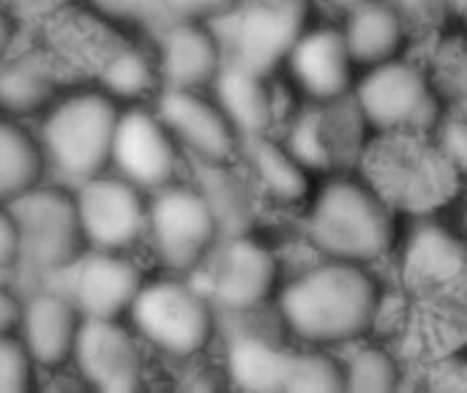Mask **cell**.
I'll return each mask as SVG.
<instances>
[{"label":"cell","mask_w":467,"mask_h":393,"mask_svg":"<svg viewBox=\"0 0 467 393\" xmlns=\"http://www.w3.org/2000/svg\"><path fill=\"white\" fill-rule=\"evenodd\" d=\"M120 104L93 82H77L33 123L47 181L68 189L109 170Z\"/></svg>","instance_id":"1"},{"label":"cell","mask_w":467,"mask_h":393,"mask_svg":"<svg viewBox=\"0 0 467 393\" xmlns=\"http://www.w3.org/2000/svg\"><path fill=\"white\" fill-rule=\"evenodd\" d=\"M287 328L309 345H339L361 336L378 315V287L358 263L334 260L298 276L282 293Z\"/></svg>","instance_id":"2"},{"label":"cell","mask_w":467,"mask_h":393,"mask_svg":"<svg viewBox=\"0 0 467 393\" xmlns=\"http://www.w3.org/2000/svg\"><path fill=\"white\" fill-rule=\"evenodd\" d=\"M126 320L150 356L175 364H189L205 353L219 328L216 306L197 282L181 274L148 276Z\"/></svg>","instance_id":"3"},{"label":"cell","mask_w":467,"mask_h":393,"mask_svg":"<svg viewBox=\"0 0 467 393\" xmlns=\"http://www.w3.org/2000/svg\"><path fill=\"white\" fill-rule=\"evenodd\" d=\"M11 211L19 227V293L55 282L85 254L88 241L68 186L44 181L14 200Z\"/></svg>","instance_id":"4"},{"label":"cell","mask_w":467,"mask_h":393,"mask_svg":"<svg viewBox=\"0 0 467 393\" xmlns=\"http://www.w3.org/2000/svg\"><path fill=\"white\" fill-rule=\"evenodd\" d=\"M367 183L389 202L405 211H432L451 200L457 172L441 145L424 140V131H383V137L364 150Z\"/></svg>","instance_id":"5"},{"label":"cell","mask_w":467,"mask_h":393,"mask_svg":"<svg viewBox=\"0 0 467 393\" xmlns=\"http://www.w3.org/2000/svg\"><path fill=\"white\" fill-rule=\"evenodd\" d=\"M306 235L334 260L364 263L386 254L394 238L389 202L358 181L328 183L306 219Z\"/></svg>","instance_id":"6"},{"label":"cell","mask_w":467,"mask_h":393,"mask_svg":"<svg viewBox=\"0 0 467 393\" xmlns=\"http://www.w3.org/2000/svg\"><path fill=\"white\" fill-rule=\"evenodd\" d=\"M219 238V222L194 183L175 181L148 194L145 249L164 274L192 276Z\"/></svg>","instance_id":"7"},{"label":"cell","mask_w":467,"mask_h":393,"mask_svg":"<svg viewBox=\"0 0 467 393\" xmlns=\"http://www.w3.org/2000/svg\"><path fill=\"white\" fill-rule=\"evenodd\" d=\"M276 260L249 233L219 238L205 263L192 274L219 315H246L263 306L276 287Z\"/></svg>","instance_id":"8"},{"label":"cell","mask_w":467,"mask_h":393,"mask_svg":"<svg viewBox=\"0 0 467 393\" xmlns=\"http://www.w3.org/2000/svg\"><path fill=\"white\" fill-rule=\"evenodd\" d=\"M88 249L140 252L148 233V191L104 170L71 189Z\"/></svg>","instance_id":"9"},{"label":"cell","mask_w":467,"mask_h":393,"mask_svg":"<svg viewBox=\"0 0 467 393\" xmlns=\"http://www.w3.org/2000/svg\"><path fill=\"white\" fill-rule=\"evenodd\" d=\"M148 347L126 317L85 320L68 375L90 391H140L148 383Z\"/></svg>","instance_id":"10"},{"label":"cell","mask_w":467,"mask_h":393,"mask_svg":"<svg viewBox=\"0 0 467 393\" xmlns=\"http://www.w3.org/2000/svg\"><path fill=\"white\" fill-rule=\"evenodd\" d=\"M183 150L172 131L164 126L153 104H126L120 107L109 170L140 186L142 191H156L181 181Z\"/></svg>","instance_id":"11"},{"label":"cell","mask_w":467,"mask_h":393,"mask_svg":"<svg viewBox=\"0 0 467 393\" xmlns=\"http://www.w3.org/2000/svg\"><path fill=\"white\" fill-rule=\"evenodd\" d=\"M145 282L148 271L137 252L107 249H85V254L55 279L85 320L126 317Z\"/></svg>","instance_id":"12"},{"label":"cell","mask_w":467,"mask_h":393,"mask_svg":"<svg viewBox=\"0 0 467 393\" xmlns=\"http://www.w3.org/2000/svg\"><path fill=\"white\" fill-rule=\"evenodd\" d=\"M356 104L364 120L380 131H430L441 120L438 98L424 74L400 60L378 63L361 79Z\"/></svg>","instance_id":"13"},{"label":"cell","mask_w":467,"mask_h":393,"mask_svg":"<svg viewBox=\"0 0 467 393\" xmlns=\"http://www.w3.org/2000/svg\"><path fill=\"white\" fill-rule=\"evenodd\" d=\"M82 323V312L55 282L22 290L16 334L41 377H57L68 372Z\"/></svg>","instance_id":"14"},{"label":"cell","mask_w":467,"mask_h":393,"mask_svg":"<svg viewBox=\"0 0 467 393\" xmlns=\"http://www.w3.org/2000/svg\"><path fill=\"white\" fill-rule=\"evenodd\" d=\"M175 142L192 161H233L241 150V137L213 96L205 90L161 88L150 101Z\"/></svg>","instance_id":"15"},{"label":"cell","mask_w":467,"mask_h":393,"mask_svg":"<svg viewBox=\"0 0 467 393\" xmlns=\"http://www.w3.org/2000/svg\"><path fill=\"white\" fill-rule=\"evenodd\" d=\"M306 3L304 0H257L238 11L230 38L227 57L238 60L260 74H271L304 33Z\"/></svg>","instance_id":"16"},{"label":"cell","mask_w":467,"mask_h":393,"mask_svg":"<svg viewBox=\"0 0 467 393\" xmlns=\"http://www.w3.org/2000/svg\"><path fill=\"white\" fill-rule=\"evenodd\" d=\"M161 88L208 90L227 60L222 36L200 19H170L153 30Z\"/></svg>","instance_id":"17"},{"label":"cell","mask_w":467,"mask_h":393,"mask_svg":"<svg viewBox=\"0 0 467 393\" xmlns=\"http://www.w3.org/2000/svg\"><path fill=\"white\" fill-rule=\"evenodd\" d=\"M71 85L44 44H22L0 63V115L36 123Z\"/></svg>","instance_id":"18"},{"label":"cell","mask_w":467,"mask_h":393,"mask_svg":"<svg viewBox=\"0 0 467 393\" xmlns=\"http://www.w3.org/2000/svg\"><path fill=\"white\" fill-rule=\"evenodd\" d=\"M287 66L298 88L320 104L339 101L350 88L353 57L339 30L317 27L301 33L287 55Z\"/></svg>","instance_id":"19"},{"label":"cell","mask_w":467,"mask_h":393,"mask_svg":"<svg viewBox=\"0 0 467 393\" xmlns=\"http://www.w3.org/2000/svg\"><path fill=\"white\" fill-rule=\"evenodd\" d=\"M364 115L356 107L342 109H304L287 137V150L304 164L315 170H331L342 164L345 156L358 153V126Z\"/></svg>","instance_id":"20"},{"label":"cell","mask_w":467,"mask_h":393,"mask_svg":"<svg viewBox=\"0 0 467 393\" xmlns=\"http://www.w3.org/2000/svg\"><path fill=\"white\" fill-rule=\"evenodd\" d=\"M90 82L112 96L120 107L126 104H150L161 90L159 60L153 44L145 47L142 41L123 33L99 60L93 68Z\"/></svg>","instance_id":"21"},{"label":"cell","mask_w":467,"mask_h":393,"mask_svg":"<svg viewBox=\"0 0 467 393\" xmlns=\"http://www.w3.org/2000/svg\"><path fill=\"white\" fill-rule=\"evenodd\" d=\"M408 279L438 295H460L467 287V249L446 230L427 224L410 238Z\"/></svg>","instance_id":"22"},{"label":"cell","mask_w":467,"mask_h":393,"mask_svg":"<svg viewBox=\"0 0 467 393\" xmlns=\"http://www.w3.org/2000/svg\"><path fill=\"white\" fill-rule=\"evenodd\" d=\"M211 90L222 112L235 126L238 137L268 134L274 123V98L271 88L265 85V74L227 57Z\"/></svg>","instance_id":"23"},{"label":"cell","mask_w":467,"mask_h":393,"mask_svg":"<svg viewBox=\"0 0 467 393\" xmlns=\"http://www.w3.org/2000/svg\"><path fill=\"white\" fill-rule=\"evenodd\" d=\"M296 353H285L257 334H238L224 353V369L233 386L246 391H290Z\"/></svg>","instance_id":"24"},{"label":"cell","mask_w":467,"mask_h":393,"mask_svg":"<svg viewBox=\"0 0 467 393\" xmlns=\"http://www.w3.org/2000/svg\"><path fill=\"white\" fill-rule=\"evenodd\" d=\"M44 181L47 164L33 123L0 115V205H11Z\"/></svg>","instance_id":"25"},{"label":"cell","mask_w":467,"mask_h":393,"mask_svg":"<svg viewBox=\"0 0 467 393\" xmlns=\"http://www.w3.org/2000/svg\"><path fill=\"white\" fill-rule=\"evenodd\" d=\"M345 44L353 63L378 66L391 60L402 44V16L391 3L364 0L353 5V14L345 27Z\"/></svg>","instance_id":"26"},{"label":"cell","mask_w":467,"mask_h":393,"mask_svg":"<svg viewBox=\"0 0 467 393\" xmlns=\"http://www.w3.org/2000/svg\"><path fill=\"white\" fill-rule=\"evenodd\" d=\"M194 164V186L202 191L205 202L211 205L222 238L227 235H244L252 227V200L249 189L241 181V175L230 167V161L208 164V161H192Z\"/></svg>","instance_id":"27"},{"label":"cell","mask_w":467,"mask_h":393,"mask_svg":"<svg viewBox=\"0 0 467 393\" xmlns=\"http://www.w3.org/2000/svg\"><path fill=\"white\" fill-rule=\"evenodd\" d=\"M241 150L246 153L257 181L276 197V200H301L306 194V167L296 161V156L285 148L271 142L265 134L241 137Z\"/></svg>","instance_id":"28"},{"label":"cell","mask_w":467,"mask_h":393,"mask_svg":"<svg viewBox=\"0 0 467 393\" xmlns=\"http://www.w3.org/2000/svg\"><path fill=\"white\" fill-rule=\"evenodd\" d=\"M342 372H345V391H394L397 380H400L394 358L386 350H380V347L358 350Z\"/></svg>","instance_id":"29"},{"label":"cell","mask_w":467,"mask_h":393,"mask_svg":"<svg viewBox=\"0 0 467 393\" xmlns=\"http://www.w3.org/2000/svg\"><path fill=\"white\" fill-rule=\"evenodd\" d=\"M38 369L14 331H0V393H27L38 386Z\"/></svg>","instance_id":"30"},{"label":"cell","mask_w":467,"mask_h":393,"mask_svg":"<svg viewBox=\"0 0 467 393\" xmlns=\"http://www.w3.org/2000/svg\"><path fill=\"white\" fill-rule=\"evenodd\" d=\"M241 0H156L164 19H200V22H216L224 19L233 8H238Z\"/></svg>","instance_id":"31"},{"label":"cell","mask_w":467,"mask_h":393,"mask_svg":"<svg viewBox=\"0 0 467 393\" xmlns=\"http://www.w3.org/2000/svg\"><path fill=\"white\" fill-rule=\"evenodd\" d=\"M19 271V227L11 205H0V276L11 279Z\"/></svg>","instance_id":"32"},{"label":"cell","mask_w":467,"mask_h":393,"mask_svg":"<svg viewBox=\"0 0 467 393\" xmlns=\"http://www.w3.org/2000/svg\"><path fill=\"white\" fill-rule=\"evenodd\" d=\"M441 150L446 153L449 164L454 167L457 175L467 178V120H446L441 126V137H438Z\"/></svg>","instance_id":"33"},{"label":"cell","mask_w":467,"mask_h":393,"mask_svg":"<svg viewBox=\"0 0 467 393\" xmlns=\"http://www.w3.org/2000/svg\"><path fill=\"white\" fill-rule=\"evenodd\" d=\"M22 47V16L0 0V63Z\"/></svg>","instance_id":"34"},{"label":"cell","mask_w":467,"mask_h":393,"mask_svg":"<svg viewBox=\"0 0 467 393\" xmlns=\"http://www.w3.org/2000/svg\"><path fill=\"white\" fill-rule=\"evenodd\" d=\"M19 309H22V293L19 287L0 276V331H14L19 323Z\"/></svg>","instance_id":"35"},{"label":"cell","mask_w":467,"mask_h":393,"mask_svg":"<svg viewBox=\"0 0 467 393\" xmlns=\"http://www.w3.org/2000/svg\"><path fill=\"white\" fill-rule=\"evenodd\" d=\"M441 375H443V380L438 383L441 388H457V391L467 388V364H451Z\"/></svg>","instance_id":"36"},{"label":"cell","mask_w":467,"mask_h":393,"mask_svg":"<svg viewBox=\"0 0 467 393\" xmlns=\"http://www.w3.org/2000/svg\"><path fill=\"white\" fill-rule=\"evenodd\" d=\"M77 3H82L88 8H96L104 16H112V19L123 22V5H126V0H77Z\"/></svg>","instance_id":"37"},{"label":"cell","mask_w":467,"mask_h":393,"mask_svg":"<svg viewBox=\"0 0 467 393\" xmlns=\"http://www.w3.org/2000/svg\"><path fill=\"white\" fill-rule=\"evenodd\" d=\"M460 107H462V112L467 115V88H462V96H460Z\"/></svg>","instance_id":"38"},{"label":"cell","mask_w":467,"mask_h":393,"mask_svg":"<svg viewBox=\"0 0 467 393\" xmlns=\"http://www.w3.org/2000/svg\"><path fill=\"white\" fill-rule=\"evenodd\" d=\"M334 3H342V5H358V3H364V0H334Z\"/></svg>","instance_id":"39"},{"label":"cell","mask_w":467,"mask_h":393,"mask_svg":"<svg viewBox=\"0 0 467 393\" xmlns=\"http://www.w3.org/2000/svg\"><path fill=\"white\" fill-rule=\"evenodd\" d=\"M462 224H465V233H467V208H465V216H462Z\"/></svg>","instance_id":"40"},{"label":"cell","mask_w":467,"mask_h":393,"mask_svg":"<svg viewBox=\"0 0 467 393\" xmlns=\"http://www.w3.org/2000/svg\"><path fill=\"white\" fill-rule=\"evenodd\" d=\"M465 5H467V0H465Z\"/></svg>","instance_id":"41"}]
</instances>
